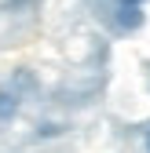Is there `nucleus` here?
Listing matches in <instances>:
<instances>
[{
    "label": "nucleus",
    "instance_id": "f257e3e1",
    "mask_svg": "<svg viewBox=\"0 0 150 153\" xmlns=\"http://www.w3.org/2000/svg\"><path fill=\"white\" fill-rule=\"evenodd\" d=\"M114 26L121 33H136L143 26V7L139 4H117L114 7Z\"/></svg>",
    "mask_w": 150,
    "mask_h": 153
},
{
    "label": "nucleus",
    "instance_id": "f03ea898",
    "mask_svg": "<svg viewBox=\"0 0 150 153\" xmlns=\"http://www.w3.org/2000/svg\"><path fill=\"white\" fill-rule=\"evenodd\" d=\"M18 113V95L11 88H0V120H11Z\"/></svg>",
    "mask_w": 150,
    "mask_h": 153
},
{
    "label": "nucleus",
    "instance_id": "20e7f679",
    "mask_svg": "<svg viewBox=\"0 0 150 153\" xmlns=\"http://www.w3.org/2000/svg\"><path fill=\"white\" fill-rule=\"evenodd\" d=\"M146 153H150V128H146Z\"/></svg>",
    "mask_w": 150,
    "mask_h": 153
},
{
    "label": "nucleus",
    "instance_id": "7ed1b4c3",
    "mask_svg": "<svg viewBox=\"0 0 150 153\" xmlns=\"http://www.w3.org/2000/svg\"><path fill=\"white\" fill-rule=\"evenodd\" d=\"M114 4H139V7H143L146 0H114Z\"/></svg>",
    "mask_w": 150,
    "mask_h": 153
}]
</instances>
